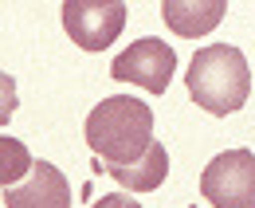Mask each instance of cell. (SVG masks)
I'll use <instances>...</instances> for the list:
<instances>
[{"label":"cell","mask_w":255,"mask_h":208,"mask_svg":"<svg viewBox=\"0 0 255 208\" xmlns=\"http://www.w3.org/2000/svg\"><path fill=\"white\" fill-rule=\"evenodd\" d=\"M87 146L102 165H129L153 146V110L133 94L102 98L87 114Z\"/></svg>","instance_id":"obj_1"},{"label":"cell","mask_w":255,"mask_h":208,"mask_svg":"<svg viewBox=\"0 0 255 208\" xmlns=\"http://www.w3.org/2000/svg\"><path fill=\"white\" fill-rule=\"evenodd\" d=\"M185 83H189V98L208 110V114H236L248 94H252V67L244 59L240 47L232 43H208L192 55L189 71H185Z\"/></svg>","instance_id":"obj_2"},{"label":"cell","mask_w":255,"mask_h":208,"mask_svg":"<svg viewBox=\"0 0 255 208\" xmlns=\"http://www.w3.org/2000/svg\"><path fill=\"white\" fill-rule=\"evenodd\" d=\"M200 197L212 208H255V153H216L200 173Z\"/></svg>","instance_id":"obj_3"},{"label":"cell","mask_w":255,"mask_h":208,"mask_svg":"<svg viewBox=\"0 0 255 208\" xmlns=\"http://www.w3.org/2000/svg\"><path fill=\"white\" fill-rule=\"evenodd\" d=\"M63 28L83 51H106L126 28V4L122 0H67Z\"/></svg>","instance_id":"obj_4"},{"label":"cell","mask_w":255,"mask_h":208,"mask_svg":"<svg viewBox=\"0 0 255 208\" xmlns=\"http://www.w3.org/2000/svg\"><path fill=\"white\" fill-rule=\"evenodd\" d=\"M173 71H177V51L165 39H153V35L129 43L110 67V75L118 83H133L149 94H165L169 83H173Z\"/></svg>","instance_id":"obj_5"},{"label":"cell","mask_w":255,"mask_h":208,"mask_svg":"<svg viewBox=\"0 0 255 208\" xmlns=\"http://www.w3.org/2000/svg\"><path fill=\"white\" fill-rule=\"evenodd\" d=\"M4 208H71V185L51 161H32V173L4 189Z\"/></svg>","instance_id":"obj_6"},{"label":"cell","mask_w":255,"mask_h":208,"mask_svg":"<svg viewBox=\"0 0 255 208\" xmlns=\"http://www.w3.org/2000/svg\"><path fill=\"white\" fill-rule=\"evenodd\" d=\"M224 12H228V0H165L161 4L165 24L185 39L208 35L224 20Z\"/></svg>","instance_id":"obj_7"},{"label":"cell","mask_w":255,"mask_h":208,"mask_svg":"<svg viewBox=\"0 0 255 208\" xmlns=\"http://www.w3.org/2000/svg\"><path fill=\"white\" fill-rule=\"evenodd\" d=\"M102 169L129 193H153V189H161V181L169 177V153H165L161 142H153L145 157H137L129 165H102Z\"/></svg>","instance_id":"obj_8"},{"label":"cell","mask_w":255,"mask_h":208,"mask_svg":"<svg viewBox=\"0 0 255 208\" xmlns=\"http://www.w3.org/2000/svg\"><path fill=\"white\" fill-rule=\"evenodd\" d=\"M28 173H32V153H28V146L20 138L0 134V185L12 189L16 181L28 177Z\"/></svg>","instance_id":"obj_9"},{"label":"cell","mask_w":255,"mask_h":208,"mask_svg":"<svg viewBox=\"0 0 255 208\" xmlns=\"http://www.w3.org/2000/svg\"><path fill=\"white\" fill-rule=\"evenodd\" d=\"M16 114V83H12V75H4L0 71V126Z\"/></svg>","instance_id":"obj_10"},{"label":"cell","mask_w":255,"mask_h":208,"mask_svg":"<svg viewBox=\"0 0 255 208\" xmlns=\"http://www.w3.org/2000/svg\"><path fill=\"white\" fill-rule=\"evenodd\" d=\"M91 208H141V205H137L133 197H122V193H118V197H98Z\"/></svg>","instance_id":"obj_11"}]
</instances>
